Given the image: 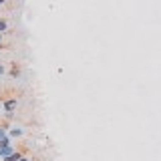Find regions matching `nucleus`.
I'll list each match as a JSON object with an SVG mask.
<instances>
[{"label": "nucleus", "instance_id": "f257e3e1", "mask_svg": "<svg viewBox=\"0 0 161 161\" xmlns=\"http://www.w3.org/2000/svg\"><path fill=\"white\" fill-rule=\"evenodd\" d=\"M16 105H18L16 97H14V99H8V101H4V111H6V113H12V111L16 109Z\"/></svg>", "mask_w": 161, "mask_h": 161}, {"label": "nucleus", "instance_id": "f03ea898", "mask_svg": "<svg viewBox=\"0 0 161 161\" xmlns=\"http://www.w3.org/2000/svg\"><path fill=\"white\" fill-rule=\"evenodd\" d=\"M10 153H14V147H12V145H2V147H0V157H8V155Z\"/></svg>", "mask_w": 161, "mask_h": 161}, {"label": "nucleus", "instance_id": "7ed1b4c3", "mask_svg": "<svg viewBox=\"0 0 161 161\" xmlns=\"http://www.w3.org/2000/svg\"><path fill=\"white\" fill-rule=\"evenodd\" d=\"M22 133H24V131L20 129V127H12V129H10V133H8V135H10V137H20Z\"/></svg>", "mask_w": 161, "mask_h": 161}, {"label": "nucleus", "instance_id": "20e7f679", "mask_svg": "<svg viewBox=\"0 0 161 161\" xmlns=\"http://www.w3.org/2000/svg\"><path fill=\"white\" fill-rule=\"evenodd\" d=\"M20 157H22V155H20L18 151H14V153H10L8 157H4V161H18Z\"/></svg>", "mask_w": 161, "mask_h": 161}, {"label": "nucleus", "instance_id": "39448f33", "mask_svg": "<svg viewBox=\"0 0 161 161\" xmlns=\"http://www.w3.org/2000/svg\"><path fill=\"white\" fill-rule=\"evenodd\" d=\"M6 30H8V22L4 18H0V34H4Z\"/></svg>", "mask_w": 161, "mask_h": 161}, {"label": "nucleus", "instance_id": "423d86ee", "mask_svg": "<svg viewBox=\"0 0 161 161\" xmlns=\"http://www.w3.org/2000/svg\"><path fill=\"white\" fill-rule=\"evenodd\" d=\"M4 137H8V133H6V127H2V125H0V141H2Z\"/></svg>", "mask_w": 161, "mask_h": 161}, {"label": "nucleus", "instance_id": "0eeeda50", "mask_svg": "<svg viewBox=\"0 0 161 161\" xmlns=\"http://www.w3.org/2000/svg\"><path fill=\"white\" fill-rule=\"evenodd\" d=\"M4 73H6V69H4L2 64H0V75H4Z\"/></svg>", "mask_w": 161, "mask_h": 161}, {"label": "nucleus", "instance_id": "6e6552de", "mask_svg": "<svg viewBox=\"0 0 161 161\" xmlns=\"http://www.w3.org/2000/svg\"><path fill=\"white\" fill-rule=\"evenodd\" d=\"M18 161H30V159H28V157H20Z\"/></svg>", "mask_w": 161, "mask_h": 161}, {"label": "nucleus", "instance_id": "1a4fd4ad", "mask_svg": "<svg viewBox=\"0 0 161 161\" xmlns=\"http://www.w3.org/2000/svg\"><path fill=\"white\" fill-rule=\"evenodd\" d=\"M4 2H6V0H0V6H2V4H4Z\"/></svg>", "mask_w": 161, "mask_h": 161}, {"label": "nucleus", "instance_id": "9d476101", "mask_svg": "<svg viewBox=\"0 0 161 161\" xmlns=\"http://www.w3.org/2000/svg\"><path fill=\"white\" fill-rule=\"evenodd\" d=\"M0 42H2V34H0Z\"/></svg>", "mask_w": 161, "mask_h": 161}, {"label": "nucleus", "instance_id": "9b49d317", "mask_svg": "<svg viewBox=\"0 0 161 161\" xmlns=\"http://www.w3.org/2000/svg\"><path fill=\"white\" fill-rule=\"evenodd\" d=\"M0 53H2V47H0Z\"/></svg>", "mask_w": 161, "mask_h": 161}]
</instances>
